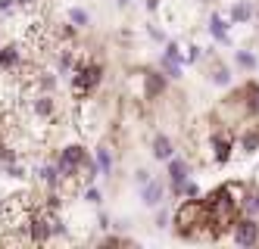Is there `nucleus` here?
Instances as JSON below:
<instances>
[{
  "instance_id": "obj_10",
  "label": "nucleus",
  "mask_w": 259,
  "mask_h": 249,
  "mask_svg": "<svg viewBox=\"0 0 259 249\" xmlns=\"http://www.w3.org/2000/svg\"><path fill=\"white\" fill-rule=\"evenodd\" d=\"M31 116L41 119V122H50L57 116V100H53V93H38V97H31Z\"/></svg>"
},
{
  "instance_id": "obj_34",
  "label": "nucleus",
  "mask_w": 259,
  "mask_h": 249,
  "mask_svg": "<svg viewBox=\"0 0 259 249\" xmlns=\"http://www.w3.org/2000/svg\"><path fill=\"white\" fill-rule=\"evenodd\" d=\"M116 4H119V7H122V10H125V7H128V4H132V0H116Z\"/></svg>"
},
{
  "instance_id": "obj_19",
  "label": "nucleus",
  "mask_w": 259,
  "mask_h": 249,
  "mask_svg": "<svg viewBox=\"0 0 259 249\" xmlns=\"http://www.w3.org/2000/svg\"><path fill=\"white\" fill-rule=\"evenodd\" d=\"M34 87H38V93H53V87H57V75L53 72H38L34 75Z\"/></svg>"
},
{
  "instance_id": "obj_12",
  "label": "nucleus",
  "mask_w": 259,
  "mask_h": 249,
  "mask_svg": "<svg viewBox=\"0 0 259 249\" xmlns=\"http://www.w3.org/2000/svg\"><path fill=\"white\" fill-rule=\"evenodd\" d=\"M165 175H169V184H184V181H188V175H191L188 159L172 156V159H169V168H165Z\"/></svg>"
},
{
  "instance_id": "obj_6",
  "label": "nucleus",
  "mask_w": 259,
  "mask_h": 249,
  "mask_svg": "<svg viewBox=\"0 0 259 249\" xmlns=\"http://www.w3.org/2000/svg\"><path fill=\"white\" fill-rule=\"evenodd\" d=\"M231 240H234V246H244V249L256 246L259 243V218H253V215L237 218L231 227Z\"/></svg>"
},
{
  "instance_id": "obj_15",
  "label": "nucleus",
  "mask_w": 259,
  "mask_h": 249,
  "mask_svg": "<svg viewBox=\"0 0 259 249\" xmlns=\"http://www.w3.org/2000/svg\"><path fill=\"white\" fill-rule=\"evenodd\" d=\"M209 81L219 84V87H228L231 84V72H228V66L222 63L219 56H212V63H209Z\"/></svg>"
},
{
  "instance_id": "obj_27",
  "label": "nucleus",
  "mask_w": 259,
  "mask_h": 249,
  "mask_svg": "<svg viewBox=\"0 0 259 249\" xmlns=\"http://www.w3.org/2000/svg\"><path fill=\"white\" fill-rule=\"evenodd\" d=\"M200 56H203V50H200V47L194 44V47H188V50H184V63H197Z\"/></svg>"
},
{
  "instance_id": "obj_13",
  "label": "nucleus",
  "mask_w": 259,
  "mask_h": 249,
  "mask_svg": "<svg viewBox=\"0 0 259 249\" xmlns=\"http://www.w3.org/2000/svg\"><path fill=\"white\" fill-rule=\"evenodd\" d=\"M162 196H165V184H162V181H153V178H150V181L141 187V200H144V206H159Z\"/></svg>"
},
{
  "instance_id": "obj_33",
  "label": "nucleus",
  "mask_w": 259,
  "mask_h": 249,
  "mask_svg": "<svg viewBox=\"0 0 259 249\" xmlns=\"http://www.w3.org/2000/svg\"><path fill=\"white\" fill-rule=\"evenodd\" d=\"M147 7H150V10H156V7H159V0H147Z\"/></svg>"
},
{
  "instance_id": "obj_28",
  "label": "nucleus",
  "mask_w": 259,
  "mask_h": 249,
  "mask_svg": "<svg viewBox=\"0 0 259 249\" xmlns=\"http://www.w3.org/2000/svg\"><path fill=\"white\" fill-rule=\"evenodd\" d=\"M103 246H132V240H125V237H106Z\"/></svg>"
},
{
  "instance_id": "obj_24",
  "label": "nucleus",
  "mask_w": 259,
  "mask_h": 249,
  "mask_svg": "<svg viewBox=\"0 0 259 249\" xmlns=\"http://www.w3.org/2000/svg\"><path fill=\"white\" fill-rule=\"evenodd\" d=\"M159 69L165 72V78H181V63H178V60L162 56V60H159Z\"/></svg>"
},
{
  "instance_id": "obj_16",
  "label": "nucleus",
  "mask_w": 259,
  "mask_h": 249,
  "mask_svg": "<svg viewBox=\"0 0 259 249\" xmlns=\"http://www.w3.org/2000/svg\"><path fill=\"white\" fill-rule=\"evenodd\" d=\"M209 34L215 37L219 44H228V22L222 16H215V13L209 16Z\"/></svg>"
},
{
  "instance_id": "obj_9",
  "label": "nucleus",
  "mask_w": 259,
  "mask_h": 249,
  "mask_svg": "<svg viewBox=\"0 0 259 249\" xmlns=\"http://www.w3.org/2000/svg\"><path fill=\"white\" fill-rule=\"evenodd\" d=\"M240 100H244V109H247V119H259V81H247L237 87Z\"/></svg>"
},
{
  "instance_id": "obj_31",
  "label": "nucleus",
  "mask_w": 259,
  "mask_h": 249,
  "mask_svg": "<svg viewBox=\"0 0 259 249\" xmlns=\"http://www.w3.org/2000/svg\"><path fill=\"white\" fill-rule=\"evenodd\" d=\"M150 37H153V41H156V44H165V34H162L159 28H153V25H150Z\"/></svg>"
},
{
  "instance_id": "obj_29",
  "label": "nucleus",
  "mask_w": 259,
  "mask_h": 249,
  "mask_svg": "<svg viewBox=\"0 0 259 249\" xmlns=\"http://www.w3.org/2000/svg\"><path fill=\"white\" fill-rule=\"evenodd\" d=\"M184 196H200V187L194 181H184Z\"/></svg>"
},
{
  "instance_id": "obj_3",
  "label": "nucleus",
  "mask_w": 259,
  "mask_h": 249,
  "mask_svg": "<svg viewBox=\"0 0 259 249\" xmlns=\"http://www.w3.org/2000/svg\"><path fill=\"white\" fill-rule=\"evenodd\" d=\"M91 156H88V150L81 146V143H66L60 153H57V168H60V175L63 178H75V181H81V168H84V162H88Z\"/></svg>"
},
{
  "instance_id": "obj_5",
  "label": "nucleus",
  "mask_w": 259,
  "mask_h": 249,
  "mask_svg": "<svg viewBox=\"0 0 259 249\" xmlns=\"http://www.w3.org/2000/svg\"><path fill=\"white\" fill-rule=\"evenodd\" d=\"M138 81H141V97L144 100H159L165 93V72L159 69H144L138 72Z\"/></svg>"
},
{
  "instance_id": "obj_26",
  "label": "nucleus",
  "mask_w": 259,
  "mask_h": 249,
  "mask_svg": "<svg viewBox=\"0 0 259 249\" xmlns=\"http://www.w3.org/2000/svg\"><path fill=\"white\" fill-rule=\"evenodd\" d=\"M84 200H88V203H94V206H97V203H100V190H97L94 184H88V187H84Z\"/></svg>"
},
{
  "instance_id": "obj_17",
  "label": "nucleus",
  "mask_w": 259,
  "mask_h": 249,
  "mask_svg": "<svg viewBox=\"0 0 259 249\" xmlns=\"http://www.w3.org/2000/svg\"><path fill=\"white\" fill-rule=\"evenodd\" d=\"M253 19V4L250 0H237L231 7V22H250Z\"/></svg>"
},
{
  "instance_id": "obj_22",
  "label": "nucleus",
  "mask_w": 259,
  "mask_h": 249,
  "mask_svg": "<svg viewBox=\"0 0 259 249\" xmlns=\"http://www.w3.org/2000/svg\"><path fill=\"white\" fill-rule=\"evenodd\" d=\"M234 63H237V69H244V72H253L259 66V60L250 50H234Z\"/></svg>"
},
{
  "instance_id": "obj_8",
  "label": "nucleus",
  "mask_w": 259,
  "mask_h": 249,
  "mask_svg": "<svg viewBox=\"0 0 259 249\" xmlns=\"http://www.w3.org/2000/svg\"><path fill=\"white\" fill-rule=\"evenodd\" d=\"M25 63V56H22V44H4L0 47V72H16Z\"/></svg>"
},
{
  "instance_id": "obj_11",
  "label": "nucleus",
  "mask_w": 259,
  "mask_h": 249,
  "mask_svg": "<svg viewBox=\"0 0 259 249\" xmlns=\"http://www.w3.org/2000/svg\"><path fill=\"white\" fill-rule=\"evenodd\" d=\"M237 146H240V153H247V156H253L259 150V122H250L237 131Z\"/></svg>"
},
{
  "instance_id": "obj_21",
  "label": "nucleus",
  "mask_w": 259,
  "mask_h": 249,
  "mask_svg": "<svg viewBox=\"0 0 259 249\" xmlns=\"http://www.w3.org/2000/svg\"><path fill=\"white\" fill-rule=\"evenodd\" d=\"M240 212H247V215L259 218V184H253V187H250V193H247L244 209H240Z\"/></svg>"
},
{
  "instance_id": "obj_23",
  "label": "nucleus",
  "mask_w": 259,
  "mask_h": 249,
  "mask_svg": "<svg viewBox=\"0 0 259 249\" xmlns=\"http://www.w3.org/2000/svg\"><path fill=\"white\" fill-rule=\"evenodd\" d=\"M0 168H4V175L13 178V181H22V178H25V165H22L19 159H10V162H4Z\"/></svg>"
},
{
  "instance_id": "obj_32",
  "label": "nucleus",
  "mask_w": 259,
  "mask_h": 249,
  "mask_svg": "<svg viewBox=\"0 0 259 249\" xmlns=\"http://www.w3.org/2000/svg\"><path fill=\"white\" fill-rule=\"evenodd\" d=\"M165 224H169V212H159L156 215V227H165Z\"/></svg>"
},
{
  "instance_id": "obj_20",
  "label": "nucleus",
  "mask_w": 259,
  "mask_h": 249,
  "mask_svg": "<svg viewBox=\"0 0 259 249\" xmlns=\"http://www.w3.org/2000/svg\"><path fill=\"white\" fill-rule=\"evenodd\" d=\"M94 159H97V168H100V175H106V178L113 175V153H109V146H100Z\"/></svg>"
},
{
  "instance_id": "obj_30",
  "label": "nucleus",
  "mask_w": 259,
  "mask_h": 249,
  "mask_svg": "<svg viewBox=\"0 0 259 249\" xmlns=\"http://www.w3.org/2000/svg\"><path fill=\"white\" fill-rule=\"evenodd\" d=\"M135 181H138V184L144 187L147 181H150V171H147V168H138V171H135Z\"/></svg>"
},
{
  "instance_id": "obj_7",
  "label": "nucleus",
  "mask_w": 259,
  "mask_h": 249,
  "mask_svg": "<svg viewBox=\"0 0 259 249\" xmlns=\"http://www.w3.org/2000/svg\"><path fill=\"white\" fill-rule=\"evenodd\" d=\"M31 175L38 178V184H44L47 190H60V187H63V175H60L57 162H41V165H34Z\"/></svg>"
},
{
  "instance_id": "obj_18",
  "label": "nucleus",
  "mask_w": 259,
  "mask_h": 249,
  "mask_svg": "<svg viewBox=\"0 0 259 249\" xmlns=\"http://www.w3.org/2000/svg\"><path fill=\"white\" fill-rule=\"evenodd\" d=\"M75 66H78V63H75V56H72V50H69V47H63V50L57 53V72H60V75L75 72Z\"/></svg>"
},
{
  "instance_id": "obj_1",
  "label": "nucleus",
  "mask_w": 259,
  "mask_h": 249,
  "mask_svg": "<svg viewBox=\"0 0 259 249\" xmlns=\"http://www.w3.org/2000/svg\"><path fill=\"white\" fill-rule=\"evenodd\" d=\"M200 224H212L209 221V209H206V203H203V200L188 196V200L175 209V234L181 240H191Z\"/></svg>"
},
{
  "instance_id": "obj_25",
  "label": "nucleus",
  "mask_w": 259,
  "mask_h": 249,
  "mask_svg": "<svg viewBox=\"0 0 259 249\" xmlns=\"http://www.w3.org/2000/svg\"><path fill=\"white\" fill-rule=\"evenodd\" d=\"M69 22L75 25V28H84V25H91V16H88L81 7H72V10H69Z\"/></svg>"
},
{
  "instance_id": "obj_2",
  "label": "nucleus",
  "mask_w": 259,
  "mask_h": 249,
  "mask_svg": "<svg viewBox=\"0 0 259 249\" xmlns=\"http://www.w3.org/2000/svg\"><path fill=\"white\" fill-rule=\"evenodd\" d=\"M103 81V66L88 60V63H78L75 66V75H72V93H75L78 100H88L91 93H94Z\"/></svg>"
},
{
  "instance_id": "obj_14",
  "label": "nucleus",
  "mask_w": 259,
  "mask_h": 249,
  "mask_svg": "<svg viewBox=\"0 0 259 249\" xmlns=\"http://www.w3.org/2000/svg\"><path fill=\"white\" fill-rule=\"evenodd\" d=\"M153 159H159V162H169L172 156H175V143H172V137L169 134H156L153 137Z\"/></svg>"
},
{
  "instance_id": "obj_4",
  "label": "nucleus",
  "mask_w": 259,
  "mask_h": 249,
  "mask_svg": "<svg viewBox=\"0 0 259 249\" xmlns=\"http://www.w3.org/2000/svg\"><path fill=\"white\" fill-rule=\"evenodd\" d=\"M237 146V131L234 128H219L209 134V150H212V162L225 165L231 159V150Z\"/></svg>"
}]
</instances>
